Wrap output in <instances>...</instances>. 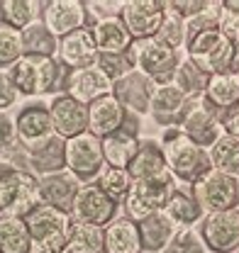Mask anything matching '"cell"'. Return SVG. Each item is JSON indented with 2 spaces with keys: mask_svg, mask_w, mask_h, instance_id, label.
<instances>
[{
  "mask_svg": "<svg viewBox=\"0 0 239 253\" xmlns=\"http://www.w3.org/2000/svg\"><path fill=\"white\" fill-rule=\"evenodd\" d=\"M137 226H139L142 251H149V253H161L169 246V241L174 239V234L179 231L171 224V219L164 214V210L156 212V214H151V217H147V219L137 221Z\"/></svg>",
  "mask_w": 239,
  "mask_h": 253,
  "instance_id": "4316f807",
  "label": "cell"
},
{
  "mask_svg": "<svg viewBox=\"0 0 239 253\" xmlns=\"http://www.w3.org/2000/svg\"><path fill=\"white\" fill-rule=\"evenodd\" d=\"M124 0H88L86 2V12H88V27L98 20H108V17H120Z\"/></svg>",
  "mask_w": 239,
  "mask_h": 253,
  "instance_id": "b9f144b4",
  "label": "cell"
},
{
  "mask_svg": "<svg viewBox=\"0 0 239 253\" xmlns=\"http://www.w3.org/2000/svg\"><path fill=\"white\" fill-rule=\"evenodd\" d=\"M83 188V183L78 178H73L68 170H61L54 175H44L39 178V195H42V205H52L61 212H73L76 197Z\"/></svg>",
  "mask_w": 239,
  "mask_h": 253,
  "instance_id": "7402d4cb",
  "label": "cell"
},
{
  "mask_svg": "<svg viewBox=\"0 0 239 253\" xmlns=\"http://www.w3.org/2000/svg\"><path fill=\"white\" fill-rule=\"evenodd\" d=\"M66 253H105V229L83 224V221H73Z\"/></svg>",
  "mask_w": 239,
  "mask_h": 253,
  "instance_id": "d6a6232c",
  "label": "cell"
},
{
  "mask_svg": "<svg viewBox=\"0 0 239 253\" xmlns=\"http://www.w3.org/2000/svg\"><path fill=\"white\" fill-rule=\"evenodd\" d=\"M203 97L220 112L230 110L232 105L239 102V76H235V73H215V76H210Z\"/></svg>",
  "mask_w": 239,
  "mask_h": 253,
  "instance_id": "1f68e13d",
  "label": "cell"
},
{
  "mask_svg": "<svg viewBox=\"0 0 239 253\" xmlns=\"http://www.w3.org/2000/svg\"><path fill=\"white\" fill-rule=\"evenodd\" d=\"M127 173L132 180H142V183H164V180H174L166 166L164 149L156 139H142L139 141V151L132 158V163L127 166Z\"/></svg>",
  "mask_w": 239,
  "mask_h": 253,
  "instance_id": "ac0fdd59",
  "label": "cell"
},
{
  "mask_svg": "<svg viewBox=\"0 0 239 253\" xmlns=\"http://www.w3.org/2000/svg\"><path fill=\"white\" fill-rule=\"evenodd\" d=\"M25 168L42 178L66 170V141L54 134L49 141L25 151Z\"/></svg>",
  "mask_w": 239,
  "mask_h": 253,
  "instance_id": "cb8c5ba5",
  "label": "cell"
},
{
  "mask_svg": "<svg viewBox=\"0 0 239 253\" xmlns=\"http://www.w3.org/2000/svg\"><path fill=\"white\" fill-rule=\"evenodd\" d=\"M44 2L39 0H0V22L12 30H27L32 22L42 20Z\"/></svg>",
  "mask_w": 239,
  "mask_h": 253,
  "instance_id": "f546056e",
  "label": "cell"
},
{
  "mask_svg": "<svg viewBox=\"0 0 239 253\" xmlns=\"http://www.w3.org/2000/svg\"><path fill=\"white\" fill-rule=\"evenodd\" d=\"M17 88L10 81L7 71H0V112H7V107H12L17 102Z\"/></svg>",
  "mask_w": 239,
  "mask_h": 253,
  "instance_id": "bcb514c9",
  "label": "cell"
},
{
  "mask_svg": "<svg viewBox=\"0 0 239 253\" xmlns=\"http://www.w3.org/2000/svg\"><path fill=\"white\" fill-rule=\"evenodd\" d=\"M188 110V97L180 93L174 83L169 85H156V90L151 95L149 102V115L151 120L164 129L179 126L183 115Z\"/></svg>",
  "mask_w": 239,
  "mask_h": 253,
  "instance_id": "44dd1931",
  "label": "cell"
},
{
  "mask_svg": "<svg viewBox=\"0 0 239 253\" xmlns=\"http://www.w3.org/2000/svg\"><path fill=\"white\" fill-rule=\"evenodd\" d=\"M115 217H118V205L95 183L81 188L78 197H76V205H73V212H71V219L105 229Z\"/></svg>",
  "mask_w": 239,
  "mask_h": 253,
  "instance_id": "5bb4252c",
  "label": "cell"
},
{
  "mask_svg": "<svg viewBox=\"0 0 239 253\" xmlns=\"http://www.w3.org/2000/svg\"><path fill=\"white\" fill-rule=\"evenodd\" d=\"M37 205H42L39 178L20 166L7 168L0 178V214L25 219Z\"/></svg>",
  "mask_w": 239,
  "mask_h": 253,
  "instance_id": "3957f363",
  "label": "cell"
},
{
  "mask_svg": "<svg viewBox=\"0 0 239 253\" xmlns=\"http://www.w3.org/2000/svg\"><path fill=\"white\" fill-rule=\"evenodd\" d=\"M66 73L68 71L63 66H59L57 59H52V56H32V54H25L7 71V76L15 83L17 93L27 95V97L44 95L49 90H63Z\"/></svg>",
  "mask_w": 239,
  "mask_h": 253,
  "instance_id": "7a4b0ae2",
  "label": "cell"
},
{
  "mask_svg": "<svg viewBox=\"0 0 239 253\" xmlns=\"http://www.w3.org/2000/svg\"><path fill=\"white\" fill-rule=\"evenodd\" d=\"M63 93L71 95L73 100H78L81 105L88 107L90 102H95L98 97L113 93V81L98 66L68 71L66 73V81H63Z\"/></svg>",
  "mask_w": 239,
  "mask_h": 253,
  "instance_id": "d6986e66",
  "label": "cell"
},
{
  "mask_svg": "<svg viewBox=\"0 0 239 253\" xmlns=\"http://www.w3.org/2000/svg\"><path fill=\"white\" fill-rule=\"evenodd\" d=\"M25 224L30 229L34 249L66 253L71 224H73L68 212H61V210L52 207V205H37L25 217Z\"/></svg>",
  "mask_w": 239,
  "mask_h": 253,
  "instance_id": "277c9868",
  "label": "cell"
},
{
  "mask_svg": "<svg viewBox=\"0 0 239 253\" xmlns=\"http://www.w3.org/2000/svg\"><path fill=\"white\" fill-rule=\"evenodd\" d=\"M42 22L54 37H66L76 30L88 27V12L83 0H49L42 10Z\"/></svg>",
  "mask_w": 239,
  "mask_h": 253,
  "instance_id": "9a60e30c",
  "label": "cell"
},
{
  "mask_svg": "<svg viewBox=\"0 0 239 253\" xmlns=\"http://www.w3.org/2000/svg\"><path fill=\"white\" fill-rule=\"evenodd\" d=\"M32 253H59V251H42V249H32Z\"/></svg>",
  "mask_w": 239,
  "mask_h": 253,
  "instance_id": "f907efd6",
  "label": "cell"
},
{
  "mask_svg": "<svg viewBox=\"0 0 239 253\" xmlns=\"http://www.w3.org/2000/svg\"><path fill=\"white\" fill-rule=\"evenodd\" d=\"M15 163H10V161H0V178H2V173L7 170V168H12Z\"/></svg>",
  "mask_w": 239,
  "mask_h": 253,
  "instance_id": "681fc988",
  "label": "cell"
},
{
  "mask_svg": "<svg viewBox=\"0 0 239 253\" xmlns=\"http://www.w3.org/2000/svg\"><path fill=\"white\" fill-rule=\"evenodd\" d=\"M222 5H225L227 10H235V12H239V0H222Z\"/></svg>",
  "mask_w": 239,
  "mask_h": 253,
  "instance_id": "c3c4849f",
  "label": "cell"
},
{
  "mask_svg": "<svg viewBox=\"0 0 239 253\" xmlns=\"http://www.w3.org/2000/svg\"><path fill=\"white\" fill-rule=\"evenodd\" d=\"M161 149L166 156V166L169 173L174 178V183H183V185H193L195 180H200L210 168V156L208 151L198 149L190 139H185L180 134L179 126L164 129L161 134Z\"/></svg>",
  "mask_w": 239,
  "mask_h": 253,
  "instance_id": "6da1fadb",
  "label": "cell"
},
{
  "mask_svg": "<svg viewBox=\"0 0 239 253\" xmlns=\"http://www.w3.org/2000/svg\"><path fill=\"white\" fill-rule=\"evenodd\" d=\"M22 49H25V54H32V56H52L54 59V54L59 49V37H54L47 30V25L42 20H37L27 30H22Z\"/></svg>",
  "mask_w": 239,
  "mask_h": 253,
  "instance_id": "d590c367",
  "label": "cell"
},
{
  "mask_svg": "<svg viewBox=\"0 0 239 253\" xmlns=\"http://www.w3.org/2000/svg\"><path fill=\"white\" fill-rule=\"evenodd\" d=\"M105 253H142L139 226L129 217H115L105 226Z\"/></svg>",
  "mask_w": 239,
  "mask_h": 253,
  "instance_id": "484cf974",
  "label": "cell"
},
{
  "mask_svg": "<svg viewBox=\"0 0 239 253\" xmlns=\"http://www.w3.org/2000/svg\"><path fill=\"white\" fill-rule=\"evenodd\" d=\"M208 81H210L208 73L200 71L188 56L179 61V68H176V73H174V85H176L188 100L203 97V95H205V88H208Z\"/></svg>",
  "mask_w": 239,
  "mask_h": 253,
  "instance_id": "e575fe53",
  "label": "cell"
},
{
  "mask_svg": "<svg viewBox=\"0 0 239 253\" xmlns=\"http://www.w3.org/2000/svg\"><path fill=\"white\" fill-rule=\"evenodd\" d=\"M164 214L171 219V224L176 229H193L195 224H200L205 219V212L193 200V195L190 192H180V190H174L171 200L164 207Z\"/></svg>",
  "mask_w": 239,
  "mask_h": 253,
  "instance_id": "f1b7e54d",
  "label": "cell"
},
{
  "mask_svg": "<svg viewBox=\"0 0 239 253\" xmlns=\"http://www.w3.org/2000/svg\"><path fill=\"white\" fill-rule=\"evenodd\" d=\"M174 180H164V183H142V180H132V188L127 192L124 200V210L127 217L132 221H142L161 212L166 207V202L174 195Z\"/></svg>",
  "mask_w": 239,
  "mask_h": 253,
  "instance_id": "30bf717a",
  "label": "cell"
},
{
  "mask_svg": "<svg viewBox=\"0 0 239 253\" xmlns=\"http://www.w3.org/2000/svg\"><path fill=\"white\" fill-rule=\"evenodd\" d=\"M20 146L17 141V126L7 112H0V151H15ZM22 149V146H20Z\"/></svg>",
  "mask_w": 239,
  "mask_h": 253,
  "instance_id": "ee69618b",
  "label": "cell"
},
{
  "mask_svg": "<svg viewBox=\"0 0 239 253\" xmlns=\"http://www.w3.org/2000/svg\"><path fill=\"white\" fill-rule=\"evenodd\" d=\"M222 129H225V134L239 139V102L222 112Z\"/></svg>",
  "mask_w": 239,
  "mask_h": 253,
  "instance_id": "7dc6e473",
  "label": "cell"
},
{
  "mask_svg": "<svg viewBox=\"0 0 239 253\" xmlns=\"http://www.w3.org/2000/svg\"><path fill=\"white\" fill-rule=\"evenodd\" d=\"M49 115H52L54 134L61 136L63 141L88 131V107L81 105L78 100H73L71 95H57L49 102Z\"/></svg>",
  "mask_w": 239,
  "mask_h": 253,
  "instance_id": "2e32d148",
  "label": "cell"
},
{
  "mask_svg": "<svg viewBox=\"0 0 239 253\" xmlns=\"http://www.w3.org/2000/svg\"><path fill=\"white\" fill-rule=\"evenodd\" d=\"M156 39L159 42H164L166 46H171V49H185V44H188V34H185V20L179 17L176 12H169L166 10V15H164V22H161V27L156 32Z\"/></svg>",
  "mask_w": 239,
  "mask_h": 253,
  "instance_id": "f35d334b",
  "label": "cell"
},
{
  "mask_svg": "<svg viewBox=\"0 0 239 253\" xmlns=\"http://www.w3.org/2000/svg\"><path fill=\"white\" fill-rule=\"evenodd\" d=\"M164 0H124L120 20L134 42L151 39L164 22Z\"/></svg>",
  "mask_w": 239,
  "mask_h": 253,
  "instance_id": "7c38bea8",
  "label": "cell"
},
{
  "mask_svg": "<svg viewBox=\"0 0 239 253\" xmlns=\"http://www.w3.org/2000/svg\"><path fill=\"white\" fill-rule=\"evenodd\" d=\"M217 30L222 32L227 39L239 42V12L227 10V7L222 5V7H220V12H217Z\"/></svg>",
  "mask_w": 239,
  "mask_h": 253,
  "instance_id": "f6af8a7d",
  "label": "cell"
},
{
  "mask_svg": "<svg viewBox=\"0 0 239 253\" xmlns=\"http://www.w3.org/2000/svg\"><path fill=\"white\" fill-rule=\"evenodd\" d=\"M100 146H103L105 166L127 168V166L132 163V158L137 156V151H139V136H137V134H129V131H124V129H120L115 134L100 139Z\"/></svg>",
  "mask_w": 239,
  "mask_h": 253,
  "instance_id": "83f0119b",
  "label": "cell"
},
{
  "mask_svg": "<svg viewBox=\"0 0 239 253\" xmlns=\"http://www.w3.org/2000/svg\"><path fill=\"white\" fill-rule=\"evenodd\" d=\"M193 200L203 207L205 214L227 212L239 207V180L210 168L208 173L190 185Z\"/></svg>",
  "mask_w": 239,
  "mask_h": 253,
  "instance_id": "ba28073f",
  "label": "cell"
},
{
  "mask_svg": "<svg viewBox=\"0 0 239 253\" xmlns=\"http://www.w3.org/2000/svg\"><path fill=\"white\" fill-rule=\"evenodd\" d=\"M235 253H239V249H237V251H235Z\"/></svg>",
  "mask_w": 239,
  "mask_h": 253,
  "instance_id": "816d5d0a",
  "label": "cell"
},
{
  "mask_svg": "<svg viewBox=\"0 0 239 253\" xmlns=\"http://www.w3.org/2000/svg\"><path fill=\"white\" fill-rule=\"evenodd\" d=\"M90 32H93L98 54H124L132 46V42H134L120 17L98 20V22L90 25Z\"/></svg>",
  "mask_w": 239,
  "mask_h": 253,
  "instance_id": "d4e9b609",
  "label": "cell"
},
{
  "mask_svg": "<svg viewBox=\"0 0 239 253\" xmlns=\"http://www.w3.org/2000/svg\"><path fill=\"white\" fill-rule=\"evenodd\" d=\"M15 126H17V141H20L22 151H30L34 146L49 141L54 136L49 105H42V102L25 105L20 110V115L15 117Z\"/></svg>",
  "mask_w": 239,
  "mask_h": 253,
  "instance_id": "4fadbf2b",
  "label": "cell"
},
{
  "mask_svg": "<svg viewBox=\"0 0 239 253\" xmlns=\"http://www.w3.org/2000/svg\"><path fill=\"white\" fill-rule=\"evenodd\" d=\"M103 168H105V158H103V146L98 136L83 131L81 136H73L66 141V170L73 178H78L83 185L95 183Z\"/></svg>",
  "mask_w": 239,
  "mask_h": 253,
  "instance_id": "9c48e42d",
  "label": "cell"
},
{
  "mask_svg": "<svg viewBox=\"0 0 239 253\" xmlns=\"http://www.w3.org/2000/svg\"><path fill=\"white\" fill-rule=\"evenodd\" d=\"M154 90H156V83L151 78H147L144 73H139L137 68L129 71V73H124L120 81L113 83L115 100L127 112H132L137 117H142V115L149 112V102H151Z\"/></svg>",
  "mask_w": 239,
  "mask_h": 253,
  "instance_id": "e0dca14e",
  "label": "cell"
},
{
  "mask_svg": "<svg viewBox=\"0 0 239 253\" xmlns=\"http://www.w3.org/2000/svg\"><path fill=\"white\" fill-rule=\"evenodd\" d=\"M132 51H134V68L139 73L151 78L156 85L174 83V73L180 61L176 49H171L164 42H159L156 37H151V39H142V42H132Z\"/></svg>",
  "mask_w": 239,
  "mask_h": 253,
  "instance_id": "8992f818",
  "label": "cell"
},
{
  "mask_svg": "<svg viewBox=\"0 0 239 253\" xmlns=\"http://www.w3.org/2000/svg\"><path fill=\"white\" fill-rule=\"evenodd\" d=\"M200 239L212 253H235L239 249V207L212 212L200 221Z\"/></svg>",
  "mask_w": 239,
  "mask_h": 253,
  "instance_id": "8fae6325",
  "label": "cell"
},
{
  "mask_svg": "<svg viewBox=\"0 0 239 253\" xmlns=\"http://www.w3.org/2000/svg\"><path fill=\"white\" fill-rule=\"evenodd\" d=\"M161 253H208L203 239H200V231L195 229H179L174 234V239L169 241V246Z\"/></svg>",
  "mask_w": 239,
  "mask_h": 253,
  "instance_id": "60d3db41",
  "label": "cell"
},
{
  "mask_svg": "<svg viewBox=\"0 0 239 253\" xmlns=\"http://www.w3.org/2000/svg\"><path fill=\"white\" fill-rule=\"evenodd\" d=\"M210 7V0H166L164 2V10L169 12H176L183 20H190L195 15H200L203 10Z\"/></svg>",
  "mask_w": 239,
  "mask_h": 253,
  "instance_id": "7bdbcfd3",
  "label": "cell"
},
{
  "mask_svg": "<svg viewBox=\"0 0 239 253\" xmlns=\"http://www.w3.org/2000/svg\"><path fill=\"white\" fill-rule=\"evenodd\" d=\"M95 185L103 190L115 205H124V200H127V192L132 188V178H129V173H127V168H113V166H105L103 168V173L98 175V180H95Z\"/></svg>",
  "mask_w": 239,
  "mask_h": 253,
  "instance_id": "8d00e7d4",
  "label": "cell"
},
{
  "mask_svg": "<svg viewBox=\"0 0 239 253\" xmlns=\"http://www.w3.org/2000/svg\"><path fill=\"white\" fill-rule=\"evenodd\" d=\"M22 56H25L22 32L12 30L10 25L0 22V68H7L10 71Z\"/></svg>",
  "mask_w": 239,
  "mask_h": 253,
  "instance_id": "74e56055",
  "label": "cell"
},
{
  "mask_svg": "<svg viewBox=\"0 0 239 253\" xmlns=\"http://www.w3.org/2000/svg\"><path fill=\"white\" fill-rule=\"evenodd\" d=\"M127 110L115 100V95H103L88 105V131L98 139H105L122 129Z\"/></svg>",
  "mask_w": 239,
  "mask_h": 253,
  "instance_id": "603a6c76",
  "label": "cell"
},
{
  "mask_svg": "<svg viewBox=\"0 0 239 253\" xmlns=\"http://www.w3.org/2000/svg\"><path fill=\"white\" fill-rule=\"evenodd\" d=\"M180 134L190 139L198 149L210 151L212 144L225 134L222 129V112L215 110L205 97H193L188 100V110L180 120Z\"/></svg>",
  "mask_w": 239,
  "mask_h": 253,
  "instance_id": "5b68a950",
  "label": "cell"
},
{
  "mask_svg": "<svg viewBox=\"0 0 239 253\" xmlns=\"http://www.w3.org/2000/svg\"><path fill=\"white\" fill-rule=\"evenodd\" d=\"M93 66H98V68L115 83L124 73L134 71V51H132V46H129L124 54H98Z\"/></svg>",
  "mask_w": 239,
  "mask_h": 253,
  "instance_id": "ab89813d",
  "label": "cell"
},
{
  "mask_svg": "<svg viewBox=\"0 0 239 253\" xmlns=\"http://www.w3.org/2000/svg\"><path fill=\"white\" fill-rule=\"evenodd\" d=\"M30 229L25 219L0 214V253H32Z\"/></svg>",
  "mask_w": 239,
  "mask_h": 253,
  "instance_id": "4dcf8cb0",
  "label": "cell"
},
{
  "mask_svg": "<svg viewBox=\"0 0 239 253\" xmlns=\"http://www.w3.org/2000/svg\"><path fill=\"white\" fill-rule=\"evenodd\" d=\"M57 56H59V66H63L66 71H78V68L93 66L95 56H98V46H95L90 27H83V30H76L61 37Z\"/></svg>",
  "mask_w": 239,
  "mask_h": 253,
  "instance_id": "ffe728a7",
  "label": "cell"
},
{
  "mask_svg": "<svg viewBox=\"0 0 239 253\" xmlns=\"http://www.w3.org/2000/svg\"><path fill=\"white\" fill-rule=\"evenodd\" d=\"M208 156H210L212 170L225 173V175H230V178H239V139L237 136L222 134V136L212 144Z\"/></svg>",
  "mask_w": 239,
  "mask_h": 253,
  "instance_id": "836d02e7",
  "label": "cell"
},
{
  "mask_svg": "<svg viewBox=\"0 0 239 253\" xmlns=\"http://www.w3.org/2000/svg\"><path fill=\"white\" fill-rule=\"evenodd\" d=\"M185 51H188V59L200 71H205L208 76L227 73L230 61H232V51H235V42L227 39L215 27V30L200 32L193 39H188Z\"/></svg>",
  "mask_w": 239,
  "mask_h": 253,
  "instance_id": "52a82bcc",
  "label": "cell"
}]
</instances>
